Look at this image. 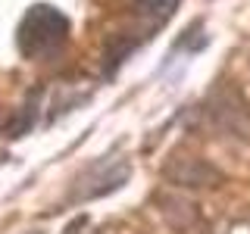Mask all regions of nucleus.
<instances>
[{
	"mask_svg": "<svg viewBox=\"0 0 250 234\" xmlns=\"http://www.w3.org/2000/svg\"><path fill=\"white\" fill-rule=\"evenodd\" d=\"M69 41V22L53 6H31L19 25V50L28 59L57 53Z\"/></svg>",
	"mask_w": 250,
	"mask_h": 234,
	"instance_id": "1",
	"label": "nucleus"
},
{
	"mask_svg": "<svg viewBox=\"0 0 250 234\" xmlns=\"http://www.w3.org/2000/svg\"><path fill=\"white\" fill-rule=\"evenodd\" d=\"M178 0H135V10L147 19H156V22H166L172 10H175Z\"/></svg>",
	"mask_w": 250,
	"mask_h": 234,
	"instance_id": "2",
	"label": "nucleus"
},
{
	"mask_svg": "<svg viewBox=\"0 0 250 234\" xmlns=\"http://www.w3.org/2000/svg\"><path fill=\"white\" fill-rule=\"evenodd\" d=\"M209 175H216V172L209 166H203V162H185L178 169V181H185V184H203Z\"/></svg>",
	"mask_w": 250,
	"mask_h": 234,
	"instance_id": "3",
	"label": "nucleus"
}]
</instances>
